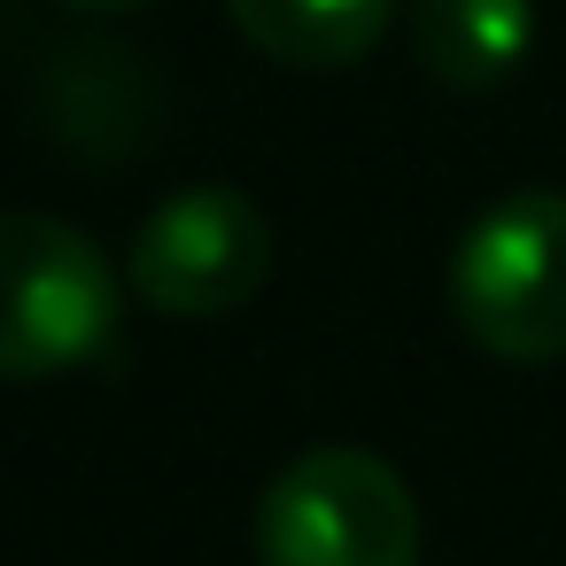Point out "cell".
Wrapping results in <instances>:
<instances>
[{
	"label": "cell",
	"mask_w": 566,
	"mask_h": 566,
	"mask_svg": "<svg viewBox=\"0 0 566 566\" xmlns=\"http://www.w3.org/2000/svg\"><path fill=\"white\" fill-rule=\"evenodd\" d=\"M450 311L465 342L504 365L566 357V195L558 187H520L458 233Z\"/></svg>",
	"instance_id": "1"
},
{
	"label": "cell",
	"mask_w": 566,
	"mask_h": 566,
	"mask_svg": "<svg viewBox=\"0 0 566 566\" xmlns=\"http://www.w3.org/2000/svg\"><path fill=\"white\" fill-rule=\"evenodd\" d=\"M256 566H419V496L380 450L318 442L256 504Z\"/></svg>",
	"instance_id": "2"
},
{
	"label": "cell",
	"mask_w": 566,
	"mask_h": 566,
	"mask_svg": "<svg viewBox=\"0 0 566 566\" xmlns=\"http://www.w3.org/2000/svg\"><path fill=\"white\" fill-rule=\"evenodd\" d=\"M117 334L109 256L48 210H0V380H48Z\"/></svg>",
	"instance_id": "3"
},
{
	"label": "cell",
	"mask_w": 566,
	"mask_h": 566,
	"mask_svg": "<svg viewBox=\"0 0 566 566\" xmlns=\"http://www.w3.org/2000/svg\"><path fill=\"white\" fill-rule=\"evenodd\" d=\"M125 272L164 318H226L272 280V226L241 187H179L140 218Z\"/></svg>",
	"instance_id": "4"
},
{
	"label": "cell",
	"mask_w": 566,
	"mask_h": 566,
	"mask_svg": "<svg viewBox=\"0 0 566 566\" xmlns=\"http://www.w3.org/2000/svg\"><path fill=\"white\" fill-rule=\"evenodd\" d=\"M411 55L450 94L504 86L535 48V0H411Z\"/></svg>",
	"instance_id": "5"
},
{
	"label": "cell",
	"mask_w": 566,
	"mask_h": 566,
	"mask_svg": "<svg viewBox=\"0 0 566 566\" xmlns=\"http://www.w3.org/2000/svg\"><path fill=\"white\" fill-rule=\"evenodd\" d=\"M226 17L249 48H264L287 71H349L380 48L403 0H226Z\"/></svg>",
	"instance_id": "6"
},
{
	"label": "cell",
	"mask_w": 566,
	"mask_h": 566,
	"mask_svg": "<svg viewBox=\"0 0 566 566\" xmlns=\"http://www.w3.org/2000/svg\"><path fill=\"white\" fill-rule=\"evenodd\" d=\"M63 9H78V17H117V9H140V0H63Z\"/></svg>",
	"instance_id": "7"
}]
</instances>
